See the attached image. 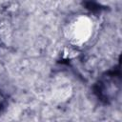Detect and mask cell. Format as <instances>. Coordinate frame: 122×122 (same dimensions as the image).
Wrapping results in <instances>:
<instances>
[{
	"label": "cell",
	"instance_id": "cell-1",
	"mask_svg": "<svg viewBox=\"0 0 122 122\" xmlns=\"http://www.w3.org/2000/svg\"><path fill=\"white\" fill-rule=\"evenodd\" d=\"M93 31L92 20L88 15L73 17L65 28V35L73 46H83L92 37Z\"/></svg>",
	"mask_w": 122,
	"mask_h": 122
},
{
	"label": "cell",
	"instance_id": "cell-2",
	"mask_svg": "<svg viewBox=\"0 0 122 122\" xmlns=\"http://www.w3.org/2000/svg\"><path fill=\"white\" fill-rule=\"evenodd\" d=\"M2 101H3V98H2V95H1V93H0V106H1V104H2Z\"/></svg>",
	"mask_w": 122,
	"mask_h": 122
}]
</instances>
